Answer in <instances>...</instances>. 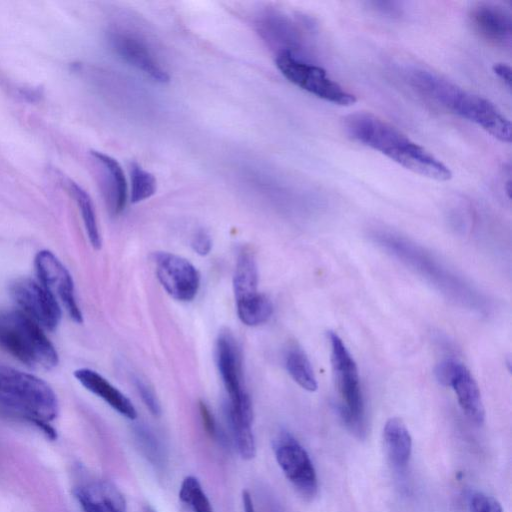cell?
Here are the masks:
<instances>
[{
  "mask_svg": "<svg viewBox=\"0 0 512 512\" xmlns=\"http://www.w3.org/2000/svg\"><path fill=\"white\" fill-rule=\"evenodd\" d=\"M58 411L56 394L45 381L0 365V416L34 425L53 440Z\"/></svg>",
  "mask_w": 512,
  "mask_h": 512,
  "instance_id": "cell-2",
  "label": "cell"
},
{
  "mask_svg": "<svg viewBox=\"0 0 512 512\" xmlns=\"http://www.w3.org/2000/svg\"><path fill=\"white\" fill-rule=\"evenodd\" d=\"M331 362L336 388L340 397V416L347 428L358 437L366 433L365 406L357 365L333 331L328 333Z\"/></svg>",
  "mask_w": 512,
  "mask_h": 512,
  "instance_id": "cell-5",
  "label": "cell"
},
{
  "mask_svg": "<svg viewBox=\"0 0 512 512\" xmlns=\"http://www.w3.org/2000/svg\"><path fill=\"white\" fill-rule=\"evenodd\" d=\"M40 283L59 298L68 315L76 323H82L83 316L77 303L72 276L61 261L49 250L39 251L34 260Z\"/></svg>",
  "mask_w": 512,
  "mask_h": 512,
  "instance_id": "cell-11",
  "label": "cell"
},
{
  "mask_svg": "<svg viewBox=\"0 0 512 512\" xmlns=\"http://www.w3.org/2000/svg\"><path fill=\"white\" fill-rule=\"evenodd\" d=\"M344 129L353 140L385 155L405 169L436 181H448V166L400 130L369 112L344 118Z\"/></svg>",
  "mask_w": 512,
  "mask_h": 512,
  "instance_id": "cell-1",
  "label": "cell"
},
{
  "mask_svg": "<svg viewBox=\"0 0 512 512\" xmlns=\"http://www.w3.org/2000/svg\"><path fill=\"white\" fill-rule=\"evenodd\" d=\"M74 376L82 386L105 401L119 414L130 420L137 418V411L129 398L98 372L89 368H80L74 372Z\"/></svg>",
  "mask_w": 512,
  "mask_h": 512,
  "instance_id": "cell-16",
  "label": "cell"
},
{
  "mask_svg": "<svg viewBox=\"0 0 512 512\" xmlns=\"http://www.w3.org/2000/svg\"><path fill=\"white\" fill-rule=\"evenodd\" d=\"M10 294L27 316L48 330L58 327L62 312L56 297L41 283L19 278L10 285Z\"/></svg>",
  "mask_w": 512,
  "mask_h": 512,
  "instance_id": "cell-9",
  "label": "cell"
},
{
  "mask_svg": "<svg viewBox=\"0 0 512 512\" xmlns=\"http://www.w3.org/2000/svg\"><path fill=\"white\" fill-rule=\"evenodd\" d=\"M259 25L271 41L281 46L278 52L288 51L296 55L301 39L296 26L287 17L269 14Z\"/></svg>",
  "mask_w": 512,
  "mask_h": 512,
  "instance_id": "cell-20",
  "label": "cell"
},
{
  "mask_svg": "<svg viewBox=\"0 0 512 512\" xmlns=\"http://www.w3.org/2000/svg\"><path fill=\"white\" fill-rule=\"evenodd\" d=\"M179 498L192 512H213L208 497L194 476L184 478L179 489Z\"/></svg>",
  "mask_w": 512,
  "mask_h": 512,
  "instance_id": "cell-27",
  "label": "cell"
},
{
  "mask_svg": "<svg viewBox=\"0 0 512 512\" xmlns=\"http://www.w3.org/2000/svg\"><path fill=\"white\" fill-rule=\"evenodd\" d=\"M216 363L228 393L227 405L234 413L252 422V402L243 382L241 352L235 338L227 331L220 333L216 341Z\"/></svg>",
  "mask_w": 512,
  "mask_h": 512,
  "instance_id": "cell-7",
  "label": "cell"
},
{
  "mask_svg": "<svg viewBox=\"0 0 512 512\" xmlns=\"http://www.w3.org/2000/svg\"><path fill=\"white\" fill-rule=\"evenodd\" d=\"M242 503L244 512H255V508L253 505V501L251 495L248 491H243L242 493Z\"/></svg>",
  "mask_w": 512,
  "mask_h": 512,
  "instance_id": "cell-34",
  "label": "cell"
},
{
  "mask_svg": "<svg viewBox=\"0 0 512 512\" xmlns=\"http://www.w3.org/2000/svg\"><path fill=\"white\" fill-rule=\"evenodd\" d=\"M258 268L254 254L243 249L238 254L233 276L235 300L240 301L256 295L258 292Z\"/></svg>",
  "mask_w": 512,
  "mask_h": 512,
  "instance_id": "cell-19",
  "label": "cell"
},
{
  "mask_svg": "<svg viewBox=\"0 0 512 512\" xmlns=\"http://www.w3.org/2000/svg\"><path fill=\"white\" fill-rule=\"evenodd\" d=\"M409 81L419 92L442 107L478 125L494 138L510 143L511 123L488 99L428 70H412Z\"/></svg>",
  "mask_w": 512,
  "mask_h": 512,
  "instance_id": "cell-3",
  "label": "cell"
},
{
  "mask_svg": "<svg viewBox=\"0 0 512 512\" xmlns=\"http://www.w3.org/2000/svg\"><path fill=\"white\" fill-rule=\"evenodd\" d=\"M469 508L471 512H503L501 504L494 497L482 492L470 496Z\"/></svg>",
  "mask_w": 512,
  "mask_h": 512,
  "instance_id": "cell-29",
  "label": "cell"
},
{
  "mask_svg": "<svg viewBox=\"0 0 512 512\" xmlns=\"http://www.w3.org/2000/svg\"><path fill=\"white\" fill-rule=\"evenodd\" d=\"M454 390L458 403L465 415L477 425L485 419V409L480 389L467 367L458 364L449 385Z\"/></svg>",
  "mask_w": 512,
  "mask_h": 512,
  "instance_id": "cell-17",
  "label": "cell"
},
{
  "mask_svg": "<svg viewBox=\"0 0 512 512\" xmlns=\"http://www.w3.org/2000/svg\"><path fill=\"white\" fill-rule=\"evenodd\" d=\"M495 75L503 82V84L510 90L511 89V68L506 63H495L492 67Z\"/></svg>",
  "mask_w": 512,
  "mask_h": 512,
  "instance_id": "cell-33",
  "label": "cell"
},
{
  "mask_svg": "<svg viewBox=\"0 0 512 512\" xmlns=\"http://www.w3.org/2000/svg\"><path fill=\"white\" fill-rule=\"evenodd\" d=\"M199 412L206 433L214 440L219 441L222 444L226 443L227 440L225 438V434L219 428L214 415L206 403H199Z\"/></svg>",
  "mask_w": 512,
  "mask_h": 512,
  "instance_id": "cell-28",
  "label": "cell"
},
{
  "mask_svg": "<svg viewBox=\"0 0 512 512\" xmlns=\"http://www.w3.org/2000/svg\"><path fill=\"white\" fill-rule=\"evenodd\" d=\"M113 50L128 64L149 76L154 81L165 83L169 80L163 68L148 45L137 35L125 30H113L109 35Z\"/></svg>",
  "mask_w": 512,
  "mask_h": 512,
  "instance_id": "cell-14",
  "label": "cell"
},
{
  "mask_svg": "<svg viewBox=\"0 0 512 512\" xmlns=\"http://www.w3.org/2000/svg\"><path fill=\"white\" fill-rule=\"evenodd\" d=\"M91 156L106 206L112 215H117L125 208L128 198L123 169L117 160L105 153L92 151Z\"/></svg>",
  "mask_w": 512,
  "mask_h": 512,
  "instance_id": "cell-15",
  "label": "cell"
},
{
  "mask_svg": "<svg viewBox=\"0 0 512 512\" xmlns=\"http://www.w3.org/2000/svg\"><path fill=\"white\" fill-rule=\"evenodd\" d=\"M73 494L83 512H126L122 493L111 482L87 476L78 469Z\"/></svg>",
  "mask_w": 512,
  "mask_h": 512,
  "instance_id": "cell-12",
  "label": "cell"
},
{
  "mask_svg": "<svg viewBox=\"0 0 512 512\" xmlns=\"http://www.w3.org/2000/svg\"><path fill=\"white\" fill-rule=\"evenodd\" d=\"M134 434L144 457L156 468L163 467L165 464L164 448L153 431L144 425H137Z\"/></svg>",
  "mask_w": 512,
  "mask_h": 512,
  "instance_id": "cell-25",
  "label": "cell"
},
{
  "mask_svg": "<svg viewBox=\"0 0 512 512\" xmlns=\"http://www.w3.org/2000/svg\"><path fill=\"white\" fill-rule=\"evenodd\" d=\"M0 346L9 354L38 370H51L59 357L41 326L22 311L0 312Z\"/></svg>",
  "mask_w": 512,
  "mask_h": 512,
  "instance_id": "cell-4",
  "label": "cell"
},
{
  "mask_svg": "<svg viewBox=\"0 0 512 512\" xmlns=\"http://www.w3.org/2000/svg\"><path fill=\"white\" fill-rule=\"evenodd\" d=\"M275 457L286 478L307 500L318 492V480L313 463L303 446L287 431L274 440Z\"/></svg>",
  "mask_w": 512,
  "mask_h": 512,
  "instance_id": "cell-8",
  "label": "cell"
},
{
  "mask_svg": "<svg viewBox=\"0 0 512 512\" xmlns=\"http://www.w3.org/2000/svg\"><path fill=\"white\" fill-rule=\"evenodd\" d=\"M130 172V200L139 203L150 198L156 192V179L140 165L133 162L129 167Z\"/></svg>",
  "mask_w": 512,
  "mask_h": 512,
  "instance_id": "cell-26",
  "label": "cell"
},
{
  "mask_svg": "<svg viewBox=\"0 0 512 512\" xmlns=\"http://www.w3.org/2000/svg\"><path fill=\"white\" fill-rule=\"evenodd\" d=\"M224 414L240 456L245 460L253 459L256 455V444L251 428L252 423L233 413L225 403Z\"/></svg>",
  "mask_w": 512,
  "mask_h": 512,
  "instance_id": "cell-22",
  "label": "cell"
},
{
  "mask_svg": "<svg viewBox=\"0 0 512 512\" xmlns=\"http://www.w3.org/2000/svg\"><path fill=\"white\" fill-rule=\"evenodd\" d=\"M370 5L375 11L389 17H399L403 13V8L398 2L376 1L371 2Z\"/></svg>",
  "mask_w": 512,
  "mask_h": 512,
  "instance_id": "cell-32",
  "label": "cell"
},
{
  "mask_svg": "<svg viewBox=\"0 0 512 512\" xmlns=\"http://www.w3.org/2000/svg\"><path fill=\"white\" fill-rule=\"evenodd\" d=\"M156 275L165 291L178 301H191L200 287V274L187 259L169 253L154 255Z\"/></svg>",
  "mask_w": 512,
  "mask_h": 512,
  "instance_id": "cell-10",
  "label": "cell"
},
{
  "mask_svg": "<svg viewBox=\"0 0 512 512\" xmlns=\"http://www.w3.org/2000/svg\"><path fill=\"white\" fill-rule=\"evenodd\" d=\"M383 439L391 463L398 468L405 467L412 452V438L402 419L392 417L387 420Z\"/></svg>",
  "mask_w": 512,
  "mask_h": 512,
  "instance_id": "cell-18",
  "label": "cell"
},
{
  "mask_svg": "<svg viewBox=\"0 0 512 512\" xmlns=\"http://www.w3.org/2000/svg\"><path fill=\"white\" fill-rule=\"evenodd\" d=\"M192 249L200 256H206L212 249V240L205 230H198L191 241Z\"/></svg>",
  "mask_w": 512,
  "mask_h": 512,
  "instance_id": "cell-31",
  "label": "cell"
},
{
  "mask_svg": "<svg viewBox=\"0 0 512 512\" xmlns=\"http://www.w3.org/2000/svg\"><path fill=\"white\" fill-rule=\"evenodd\" d=\"M473 30L488 42L510 48L512 43V16L503 5L494 2H479L468 14Z\"/></svg>",
  "mask_w": 512,
  "mask_h": 512,
  "instance_id": "cell-13",
  "label": "cell"
},
{
  "mask_svg": "<svg viewBox=\"0 0 512 512\" xmlns=\"http://www.w3.org/2000/svg\"><path fill=\"white\" fill-rule=\"evenodd\" d=\"M285 367L291 378L303 389L314 392L318 384L305 352L299 347H291L285 356Z\"/></svg>",
  "mask_w": 512,
  "mask_h": 512,
  "instance_id": "cell-21",
  "label": "cell"
},
{
  "mask_svg": "<svg viewBox=\"0 0 512 512\" xmlns=\"http://www.w3.org/2000/svg\"><path fill=\"white\" fill-rule=\"evenodd\" d=\"M145 512H154V511L151 510L150 508H148Z\"/></svg>",
  "mask_w": 512,
  "mask_h": 512,
  "instance_id": "cell-35",
  "label": "cell"
},
{
  "mask_svg": "<svg viewBox=\"0 0 512 512\" xmlns=\"http://www.w3.org/2000/svg\"><path fill=\"white\" fill-rule=\"evenodd\" d=\"M134 385L143 403L154 416L161 414V406L153 389L140 378H134Z\"/></svg>",
  "mask_w": 512,
  "mask_h": 512,
  "instance_id": "cell-30",
  "label": "cell"
},
{
  "mask_svg": "<svg viewBox=\"0 0 512 512\" xmlns=\"http://www.w3.org/2000/svg\"><path fill=\"white\" fill-rule=\"evenodd\" d=\"M275 62L286 79L317 98L340 106L353 105L357 100L354 94L333 80L323 68L291 52H278Z\"/></svg>",
  "mask_w": 512,
  "mask_h": 512,
  "instance_id": "cell-6",
  "label": "cell"
},
{
  "mask_svg": "<svg viewBox=\"0 0 512 512\" xmlns=\"http://www.w3.org/2000/svg\"><path fill=\"white\" fill-rule=\"evenodd\" d=\"M237 314L240 321L247 326H258L266 323L273 313L271 300L261 293L236 301Z\"/></svg>",
  "mask_w": 512,
  "mask_h": 512,
  "instance_id": "cell-23",
  "label": "cell"
},
{
  "mask_svg": "<svg viewBox=\"0 0 512 512\" xmlns=\"http://www.w3.org/2000/svg\"><path fill=\"white\" fill-rule=\"evenodd\" d=\"M69 191L80 210L84 227L91 245L95 249L101 248L102 240L91 197L81 186L73 181H69Z\"/></svg>",
  "mask_w": 512,
  "mask_h": 512,
  "instance_id": "cell-24",
  "label": "cell"
}]
</instances>
